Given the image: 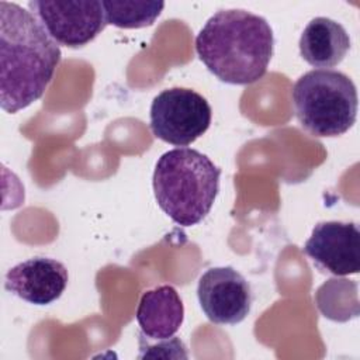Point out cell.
Here are the masks:
<instances>
[{
    "label": "cell",
    "mask_w": 360,
    "mask_h": 360,
    "mask_svg": "<svg viewBox=\"0 0 360 360\" xmlns=\"http://www.w3.org/2000/svg\"><path fill=\"white\" fill-rule=\"evenodd\" d=\"M28 7L52 39L69 48L89 44L107 25L104 8L98 0H34Z\"/></svg>",
    "instance_id": "cell-6"
},
{
    "label": "cell",
    "mask_w": 360,
    "mask_h": 360,
    "mask_svg": "<svg viewBox=\"0 0 360 360\" xmlns=\"http://www.w3.org/2000/svg\"><path fill=\"white\" fill-rule=\"evenodd\" d=\"M350 49L347 31L335 20L316 17L304 28L300 38V53L314 68L329 69L339 65Z\"/></svg>",
    "instance_id": "cell-11"
},
{
    "label": "cell",
    "mask_w": 360,
    "mask_h": 360,
    "mask_svg": "<svg viewBox=\"0 0 360 360\" xmlns=\"http://www.w3.org/2000/svg\"><path fill=\"white\" fill-rule=\"evenodd\" d=\"M360 232L354 222L323 221L314 226L304 245L305 255L323 271L335 276L360 270Z\"/></svg>",
    "instance_id": "cell-8"
},
{
    "label": "cell",
    "mask_w": 360,
    "mask_h": 360,
    "mask_svg": "<svg viewBox=\"0 0 360 360\" xmlns=\"http://www.w3.org/2000/svg\"><path fill=\"white\" fill-rule=\"evenodd\" d=\"M197 297L205 316L218 325L242 322L252 307V291L233 267H211L198 280Z\"/></svg>",
    "instance_id": "cell-7"
},
{
    "label": "cell",
    "mask_w": 360,
    "mask_h": 360,
    "mask_svg": "<svg viewBox=\"0 0 360 360\" xmlns=\"http://www.w3.org/2000/svg\"><path fill=\"white\" fill-rule=\"evenodd\" d=\"M338 301L343 302V305H346L352 312L359 315V304H350V301L359 302L357 301V284L352 280L340 278V280H338V294H336L335 283L332 278V280H328L323 285H321L319 290L316 291V305H318L319 311L326 318H329V315Z\"/></svg>",
    "instance_id": "cell-13"
},
{
    "label": "cell",
    "mask_w": 360,
    "mask_h": 360,
    "mask_svg": "<svg viewBox=\"0 0 360 360\" xmlns=\"http://www.w3.org/2000/svg\"><path fill=\"white\" fill-rule=\"evenodd\" d=\"M60 62V48L41 21L0 1V105L14 114L42 97Z\"/></svg>",
    "instance_id": "cell-1"
},
{
    "label": "cell",
    "mask_w": 360,
    "mask_h": 360,
    "mask_svg": "<svg viewBox=\"0 0 360 360\" xmlns=\"http://www.w3.org/2000/svg\"><path fill=\"white\" fill-rule=\"evenodd\" d=\"M211 117L208 101L186 87L166 89L150 104L153 135L176 146H187L200 138L210 128Z\"/></svg>",
    "instance_id": "cell-5"
},
{
    "label": "cell",
    "mask_w": 360,
    "mask_h": 360,
    "mask_svg": "<svg viewBox=\"0 0 360 360\" xmlns=\"http://www.w3.org/2000/svg\"><path fill=\"white\" fill-rule=\"evenodd\" d=\"M295 115L315 136H339L347 132L357 117V90L353 80L333 69L304 73L291 91Z\"/></svg>",
    "instance_id": "cell-4"
},
{
    "label": "cell",
    "mask_w": 360,
    "mask_h": 360,
    "mask_svg": "<svg viewBox=\"0 0 360 360\" xmlns=\"http://www.w3.org/2000/svg\"><path fill=\"white\" fill-rule=\"evenodd\" d=\"M105 22L118 28H143L152 25L160 15L163 1L146 0H104Z\"/></svg>",
    "instance_id": "cell-12"
},
{
    "label": "cell",
    "mask_w": 360,
    "mask_h": 360,
    "mask_svg": "<svg viewBox=\"0 0 360 360\" xmlns=\"http://www.w3.org/2000/svg\"><path fill=\"white\" fill-rule=\"evenodd\" d=\"M139 342V359L143 357H173V359H187V354L177 352V350H169L172 347L183 345V342L179 338H167V339H159L158 343L152 345L149 340H146V336L141 332L138 335Z\"/></svg>",
    "instance_id": "cell-14"
},
{
    "label": "cell",
    "mask_w": 360,
    "mask_h": 360,
    "mask_svg": "<svg viewBox=\"0 0 360 360\" xmlns=\"http://www.w3.org/2000/svg\"><path fill=\"white\" fill-rule=\"evenodd\" d=\"M136 322L149 339L172 338L184 319L183 301L172 285H159L141 297L136 308Z\"/></svg>",
    "instance_id": "cell-10"
},
{
    "label": "cell",
    "mask_w": 360,
    "mask_h": 360,
    "mask_svg": "<svg viewBox=\"0 0 360 360\" xmlns=\"http://www.w3.org/2000/svg\"><path fill=\"white\" fill-rule=\"evenodd\" d=\"M221 169L191 148L165 152L153 172V191L160 210L181 226L201 222L219 191Z\"/></svg>",
    "instance_id": "cell-3"
},
{
    "label": "cell",
    "mask_w": 360,
    "mask_h": 360,
    "mask_svg": "<svg viewBox=\"0 0 360 360\" xmlns=\"http://www.w3.org/2000/svg\"><path fill=\"white\" fill-rule=\"evenodd\" d=\"M68 280V270L60 262L37 256L11 267L4 277V287L30 304L48 305L63 294Z\"/></svg>",
    "instance_id": "cell-9"
},
{
    "label": "cell",
    "mask_w": 360,
    "mask_h": 360,
    "mask_svg": "<svg viewBox=\"0 0 360 360\" xmlns=\"http://www.w3.org/2000/svg\"><path fill=\"white\" fill-rule=\"evenodd\" d=\"M269 22L246 10H219L195 37V51L207 69L231 84L262 79L273 55Z\"/></svg>",
    "instance_id": "cell-2"
}]
</instances>
